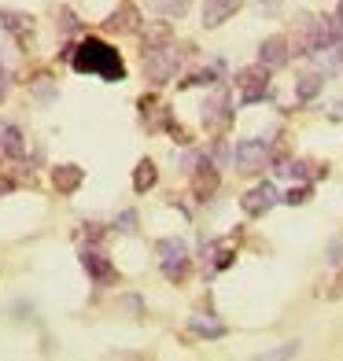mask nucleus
<instances>
[{
  "mask_svg": "<svg viewBox=\"0 0 343 361\" xmlns=\"http://www.w3.org/2000/svg\"><path fill=\"white\" fill-rule=\"evenodd\" d=\"M4 133H8V126H4V122H0V137H4Z\"/></svg>",
  "mask_w": 343,
  "mask_h": 361,
  "instance_id": "33",
  "label": "nucleus"
},
{
  "mask_svg": "<svg viewBox=\"0 0 343 361\" xmlns=\"http://www.w3.org/2000/svg\"><path fill=\"white\" fill-rule=\"evenodd\" d=\"M0 152H4V155H11V159H23V152H26V147H23L19 129H11V126H8V133L0 137Z\"/></svg>",
  "mask_w": 343,
  "mask_h": 361,
  "instance_id": "19",
  "label": "nucleus"
},
{
  "mask_svg": "<svg viewBox=\"0 0 343 361\" xmlns=\"http://www.w3.org/2000/svg\"><path fill=\"white\" fill-rule=\"evenodd\" d=\"M155 180H159L155 162H152V159H140V162H137V170H133V188H137V192H152V188H155Z\"/></svg>",
  "mask_w": 343,
  "mask_h": 361,
  "instance_id": "16",
  "label": "nucleus"
},
{
  "mask_svg": "<svg viewBox=\"0 0 343 361\" xmlns=\"http://www.w3.org/2000/svg\"><path fill=\"white\" fill-rule=\"evenodd\" d=\"M8 96V81H4V74H0V100Z\"/></svg>",
  "mask_w": 343,
  "mask_h": 361,
  "instance_id": "31",
  "label": "nucleus"
},
{
  "mask_svg": "<svg viewBox=\"0 0 343 361\" xmlns=\"http://www.w3.org/2000/svg\"><path fill=\"white\" fill-rule=\"evenodd\" d=\"M155 255H159V266H162V273H167V281H185L188 276V247H185V240H177V236L159 240Z\"/></svg>",
  "mask_w": 343,
  "mask_h": 361,
  "instance_id": "3",
  "label": "nucleus"
},
{
  "mask_svg": "<svg viewBox=\"0 0 343 361\" xmlns=\"http://www.w3.org/2000/svg\"><path fill=\"white\" fill-rule=\"evenodd\" d=\"M296 354V343H291V347H284V350H273V354H266V357H291Z\"/></svg>",
  "mask_w": 343,
  "mask_h": 361,
  "instance_id": "28",
  "label": "nucleus"
},
{
  "mask_svg": "<svg viewBox=\"0 0 343 361\" xmlns=\"http://www.w3.org/2000/svg\"><path fill=\"white\" fill-rule=\"evenodd\" d=\"M318 92H321V78H318V74L299 78V85H296V96H299V100H314Z\"/></svg>",
  "mask_w": 343,
  "mask_h": 361,
  "instance_id": "20",
  "label": "nucleus"
},
{
  "mask_svg": "<svg viewBox=\"0 0 343 361\" xmlns=\"http://www.w3.org/2000/svg\"><path fill=\"white\" fill-rule=\"evenodd\" d=\"M63 59H67L78 74H92L100 81H122L126 78V63L119 56V48H111L100 37H85L81 44H71L67 52H63Z\"/></svg>",
  "mask_w": 343,
  "mask_h": 361,
  "instance_id": "1",
  "label": "nucleus"
},
{
  "mask_svg": "<svg viewBox=\"0 0 343 361\" xmlns=\"http://www.w3.org/2000/svg\"><path fill=\"white\" fill-rule=\"evenodd\" d=\"M192 332H195V336H207V339H222V336H225V324L215 321L210 314H195V317H192Z\"/></svg>",
  "mask_w": 343,
  "mask_h": 361,
  "instance_id": "18",
  "label": "nucleus"
},
{
  "mask_svg": "<svg viewBox=\"0 0 343 361\" xmlns=\"http://www.w3.org/2000/svg\"><path fill=\"white\" fill-rule=\"evenodd\" d=\"M111 34H140V26H144V19H140V8L137 4H119L111 15H107V23H104Z\"/></svg>",
  "mask_w": 343,
  "mask_h": 361,
  "instance_id": "6",
  "label": "nucleus"
},
{
  "mask_svg": "<svg viewBox=\"0 0 343 361\" xmlns=\"http://www.w3.org/2000/svg\"><path fill=\"white\" fill-rule=\"evenodd\" d=\"M59 30H63V34H74V30H78V19L71 11H59Z\"/></svg>",
  "mask_w": 343,
  "mask_h": 361,
  "instance_id": "25",
  "label": "nucleus"
},
{
  "mask_svg": "<svg viewBox=\"0 0 343 361\" xmlns=\"http://www.w3.org/2000/svg\"><path fill=\"white\" fill-rule=\"evenodd\" d=\"M85 236H89L92 243H100V240H104V225H96V221H89V225H85Z\"/></svg>",
  "mask_w": 343,
  "mask_h": 361,
  "instance_id": "27",
  "label": "nucleus"
},
{
  "mask_svg": "<svg viewBox=\"0 0 343 361\" xmlns=\"http://www.w3.org/2000/svg\"><path fill=\"white\" fill-rule=\"evenodd\" d=\"M270 159H273V152H270L266 140H240L236 152H233V162H236L240 173H258V170H266Z\"/></svg>",
  "mask_w": 343,
  "mask_h": 361,
  "instance_id": "4",
  "label": "nucleus"
},
{
  "mask_svg": "<svg viewBox=\"0 0 343 361\" xmlns=\"http://www.w3.org/2000/svg\"><path fill=\"white\" fill-rule=\"evenodd\" d=\"M30 85H34V92L41 96V100H52V96H56V89H52V78H48V74H37L34 81H30Z\"/></svg>",
  "mask_w": 343,
  "mask_h": 361,
  "instance_id": "22",
  "label": "nucleus"
},
{
  "mask_svg": "<svg viewBox=\"0 0 343 361\" xmlns=\"http://www.w3.org/2000/svg\"><path fill=\"white\" fill-rule=\"evenodd\" d=\"M81 180H85V170L74 166V162H67V166H56V173H52V185H56L63 195L78 192V188H81Z\"/></svg>",
  "mask_w": 343,
  "mask_h": 361,
  "instance_id": "14",
  "label": "nucleus"
},
{
  "mask_svg": "<svg viewBox=\"0 0 343 361\" xmlns=\"http://www.w3.org/2000/svg\"><path fill=\"white\" fill-rule=\"evenodd\" d=\"M281 200V195H277V188L270 185V180H263V185H255L248 195H243L240 200V207H243V214H251V218H263L266 210Z\"/></svg>",
  "mask_w": 343,
  "mask_h": 361,
  "instance_id": "7",
  "label": "nucleus"
},
{
  "mask_svg": "<svg viewBox=\"0 0 343 361\" xmlns=\"http://www.w3.org/2000/svg\"><path fill=\"white\" fill-rule=\"evenodd\" d=\"M236 85H240L243 104H258V100H266V92H270V71L263 67V63H258V67H248V71H240Z\"/></svg>",
  "mask_w": 343,
  "mask_h": 361,
  "instance_id": "5",
  "label": "nucleus"
},
{
  "mask_svg": "<svg viewBox=\"0 0 343 361\" xmlns=\"http://www.w3.org/2000/svg\"><path fill=\"white\" fill-rule=\"evenodd\" d=\"M306 200H310V188H306V185H303V188H291V192L284 195V203H288V207H303Z\"/></svg>",
  "mask_w": 343,
  "mask_h": 361,
  "instance_id": "24",
  "label": "nucleus"
},
{
  "mask_svg": "<svg viewBox=\"0 0 343 361\" xmlns=\"http://www.w3.org/2000/svg\"><path fill=\"white\" fill-rule=\"evenodd\" d=\"M218 185H222V177H218V170L210 166L207 159H200V166H195V173H192V195L200 203H207L210 195L218 192Z\"/></svg>",
  "mask_w": 343,
  "mask_h": 361,
  "instance_id": "8",
  "label": "nucleus"
},
{
  "mask_svg": "<svg viewBox=\"0 0 343 361\" xmlns=\"http://www.w3.org/2000/svg\"><path fill=\"white\" fill-rule=\"evenodd\" d=\"M215 81H218V67H207V71H200V74L185 78L181 89H192V85H215Z\"/></svg>",
  "mask_w": 343,
  "mask_h": 361,
  "instance_id": "21",
  "label": "nucleus"
},
{
  "mask_svg": "<svg viewBox=\"0 0 343 361\" xmlns=\"http://www.w3.org/2000/svg\"><path fill=\"white\" fill-rule=\"evenodd\" d=\"M8 192H11V180H8V177H0V195H8Z\"/></svg>",
  "mask_w": 343,
  "mask_h": 361,
  "instance_id": "30",
  "label": "nucleus"
},
{
  "mask_svg": "<svg viewBox=\"0 0 343 361\" xmlns=\"http://www.w3.org/2000/svg\"><path fill=\"white\" fill-rule=\"evenodd\" d=\"M258 63H263L266 71H281L288 63V41L284 37H266L263 48H258Z\"/></svg>",
  "mask_w": 343,
  "mask_h": 361,
  "instance_id": "10",
  "label": "nucleus"
},
{
  "mask_svg": "<svg viewBox=\"0 0 343 361\" xmlns=\"http://www.w3.org/2000/svg\"><path fill=\"white\" fill-rule=\"evenodd\" d=\"M155 8H162V11H174V15H185L188 11V0H152Z\"/></svg>",
  "mask_w": 343,
  "mask_h": 361,
  "instance_id": "23",
  "label": "nucleus"
},
{
  "mask_svg": "<svg viewBox=\"0 0 343 361\" xmlns=\"http://www.w3.org/2000/svg\"><path fill=\"white\" fill-rule=\"evenodd\" d=\"M233 114H229V96L225 92H218L215 100H207L203 104V122H207V129H222Z\"/></svg>",
  "mask_w": 343,
  "mask_h": 361,
  "instance_id": "13",
  "label": "nucleus"
},
{
  "mask_svg": "<svg viewBox=\"0 0 343 361\" xmlns=\"http://www.w3.org/2000/svg\"><path fill=\"white\" fill-rule=\"evenodd\" d=\"M336 23L343 26V0H339V8H336Z\"/></svg>",
  "mask_w": 343,
  "mask_h": 361,
  "instance_id": "32",
  "label": "nucleus"
},
{
  "mask_svg": "<svg viewBox=\"0 0 343 361\" xmlns=\"http://www.w3.org/2000/svg\"><path fill=\"white\" fill-rule=\"evenodd\" d=\"M170 37H174L170 23H148V26H140V41H144V48H159V44H170Z\"/></svg>",
  "mask_w": 343,
  "mask_h": 361,
  "instance_id": "15",
  "label": "nucleus"
},
{
  "mask_svg": "<svg viewBox=\"0 0 343 361\" xmlns=\"http://www.w3.org/2000/svg\"><path fill=\"white\" fill-rule=\"evenodd\" d=\"M181 67V52L174 44H159V48H144V74L152 85H167Z\"/></svg>",
  "mask_w": 343,
  "mask_h": 361,
  "instance_id": "2",
  "label": "nucleus"
},
{
  "mask_svg": "<svg viewBox=\"0 0 343 361\" xmlns=\"http://www.w3.org/2000/svg\"><path fill=\"white\" fill-rule=\"evenodd\" d=\"M240 4H243V0H207V4H203V26L207 30L222 26L225 19H233V15L240 11Z\"/></svg>",
  "mask_w": 343,
  "mask_h": 361,
  "instance_id": "11",
  "label": "nucleus"
},
{
  "mask_svg": "<svg viewBox=\"0 0 343 361\" xmlns=\"http://www.w3.org/2000/svg\"><path fill=\"white\" fill-rule=\"evenodd\" d=\"M314 59H318V67L325 74H339L343 71V34H336L332 41H325L314 52Z\"/></svg>",
  "mask_w": 343,
  "mask_h": 361,
  "instance_id": "9",
  "label": "nucleus"
},
{
  "mask_svg": "<svg viewBox=\"0 0 343 361\" xmlns=\"http://www.w3.org/2000/svg\"><path fill=\"white\" fill-rule=\"evenodd\" d=\"M81 266H85V273L92 276L96 284H111L114 281V266L100 251H81Z\"/></svg>",
  "mask_w": 343,
  "mask_h": 361,
  "instance_id": "12",
  "label": "nucleus"
},
{
  "mask_svg": "<svg viewBox=\"0 0 343 361\" xmlns=\"http://www.w3.org/2000/svg\"><path fill=\"white\" fill-rule=\"evenodd\" d=\"M339 295H343V273H339V281L332 284V299H339Z\"/></svg>",
  "mask_w": 343,
  "mask_h": 361,
  "instance_id": "29",
  "label": "nucleus"
},
{
  "mask_svg": "<svg viewBox=\"0 0 343 361\" xmlns=\"http://www.w3.org/2000/svg\"><path fill=\"white\" fill-rule=\"evenodd\" d=\"M119 225H122V233H137V214H133V210H126V214L119 218Z\"/></svg>",
  "mask_w": 343,
  "mask_h": 361,
  "instance_id": "26",
  "label": "nucleus"
},
{
  "mask_svg": "<svg viewBox=\"0 0 343 361\" xmlns=\"http://www.w3.org/2000/svg\"><path fill=\"white\" fill-rule=\"evenodd\" d=\"M34 26V19L23 11H0V34H26Z\"/></svg>",
  "mask_w": 343,
  "mask_h": 361,
  "instance_id": "17",
  "label": "nucleus"
}]
</instances>
